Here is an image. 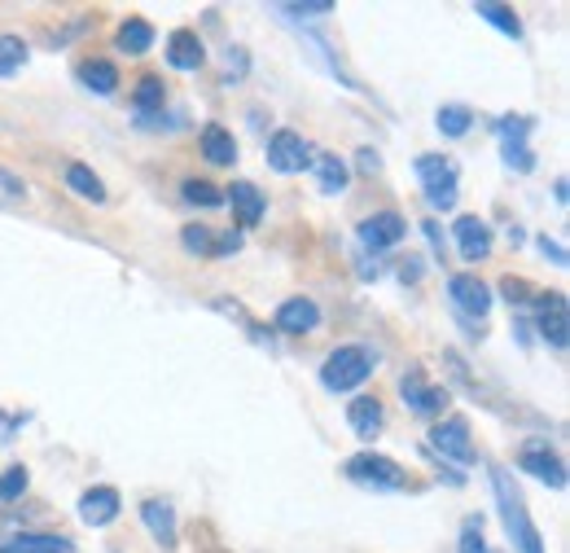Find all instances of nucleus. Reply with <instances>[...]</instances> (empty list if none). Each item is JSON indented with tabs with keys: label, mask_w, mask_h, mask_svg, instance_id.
<instances>
[{
	"label": "nucleus",
	"mask_w": 570,
	"mask_h": 553,
	"mask_svg": "<svg viewBox=\"0 0 570 553\" xmlns=\"http://www.w3.org/2000/svg\"><path fill=\"white\" fill-rule=\"evenodd\" d=\"M492 492H497L500 523H504V532H509V541H513V553H549L544 550L540 527H535V523H531V514H527L522 492H518L513 475H509L504 466H492Z\"/></svg>",
	"instance_id": "nucleus-1"
},
{
	"label": "nucleus",
	"mask_w": 570,
	"mask_h": 553,
	"mask_svg": "<svg viewBox=\"0 0 570 553\" xmlns=\"http://www.w3.org/2000/svg\"><path fill=\"white\" fill-rule=\"evenodd\" d=\"M373 365H377V356L368 347H338L321 365V387L334 391V396H347V391H356V387H364L373 378Z\"/></svg>",
	"instance_id": "nucleus-2"
},
{
	"label": "nucleus",
	"mask_w": 570,
	"mask_h": 553,
	"mask_svg": "<svg viewBox=\"0 0 570 553\" xmlns=\"http://www.w3.org/2000/svg\"><path fill=\"white\" fill-rule=\"evenodd\" d=\"M343 475L360 487H373V492H409V470L382 453H356L347 457Z\"/></svg>",
	"instance_id": "nucleus-3"
},
{
	"label": "nucleus",
	"mask_w": 570,
	"mask_h": 553,
	"mask_svg": "<svg viewBox=\"0 0 570 553\" xmlns=\"http://www.w3.org/2000/svg\"><path fill=\"white\" fill-rule=\"evenodd\" d=\"M531 128H535V119L531 115H500L497 119V140H500V154H504V163L513 167V172H535V149H531Z\"/></svg>",
	"instance_id": "nucleus-4"
},
{
	"label": "nucleus",
	"mask_w": 570,
	"mask_h": 553,
	"mask_svg": "<svg viewBox=\"0 0 570 553\" xmlns=\"http://www.w3.org/2000/svg\"><path fill=\"white\" fill-rule=\"evenodd\" d=\"M426 448L439 462H456V466H474V462H479V453H474V444H470V421H465V417H443V421H434Z\"/></svg>",
	"instance_id": "nucleus-5"
},
{
	"label": "nucleus",
	"mask_w": 570,
	"mask_h": 553,
	"mask_svg": "<svg viewBox=\"0 0 570 553\" xmlns=\"http://www.w3.org/2000/svg\"><path fill=\"white\" fill-rule=\"evenodd\" d=\"M448 299H452V308H456L461 321H479V326H483V317L492 312V285L479 273L448 276Z\"/></svg>",
	"instance_id": "nucleus-6"
},
{
	"label": "nucleus",
	"mask_w": 570,
	"mask_h": 553,
	"mask_svg": "<svg viewBox=\"0 0 570 553\" xmlns=\"http://www.w3.org/2000/svg\"><path fill=\"white\" fill-rule=\"evenodd\" d=\"M531 308H535V330H540V339L553 347V351H567V343H570L567 294H562V290H553V294H535Z\"/></svg>",
	"instance_id": "nucleus-7"
},
{
	"label": "nucleus",
	"mask_w": 570,
	"mask_h": 553,
	"mask_svg": "<svg viewBox=\"0 0 570 553\" xmlns=\"http://www.w3.org/2000/svg\"><path fill=\"white\" fill-rule=\"evenodd\" d=\"M518 470L535 475L540 484L553 487V492H562V487H567V462H562L544 439H531V444H522V448H518Z\"/></svg>",
	"instance_id": "nucleus-8"
},
{
	"label": "nucleus",
	"mask_w": 570,
	"mask_h": 553,
	"mask_svg": "<svg viewBox=\"0 0 570 553\" xmlns=\"http://www.w3.org/2000/svg\"><path fill=\"white\" fill-rule=\"evenodd\" d=\"M312 158H316V149L298 137V133H289V128H277L273 140H268V167L282 172V176L312 172Z\"/></svg>",
	"instance_id": "nucleus-9"
},
{
	"label": "nucleus",
	"mask_w": 570,
	"mask_h": 553,
	"mask_svg": "<svg viewBox=\"0 0 570 553\" xmlns=\"http://www.w3.org/2000/svg\"><path fill=\"white\" fill-rule=\"evenodd\" d=\"M400 396H404V405L413 409L417 417H443V409H448V387H430L426 373L413 365L404 378H400Z\"/></svg>",
	"instance_id": "nucleus-10"
},
{
	"label": "nucleus",
	"mask_w": 570,
	"mask_h": 553,
	"mask_svg": "<svg viewBox=\"0 0 570 553\" xmlns=\"http://www.w3.org/2000/svg\"><path fill=\"white\" fill-rule=\"evenodd\" d=\"M404 233H409V224H404V215H400V211H377V215H368V220L356 229L360 246H364V251H373V255H382V251L400 246V242H404Z\"/></svg>",
	"instance_id": "nucleus-11"
},
{
	"label": "nucleus",
	"mask_w": 570,
	"mask_h": 553,
	"mask_svg": "<svg viewBox=\"0 0 570 553\" xmlns=\"http://www.w3.org/2000/svg\"><path fill=\"white\" fill-rule=\"evenodd\" d=\"M452 237H456V251H461L465 264H479V260L492 255V224L483 215H456Z\"/></svg>",
	"instance_id": "nucleus-12"
},
{
	"label": "nucleus",
	"mask_w": 570,
	"mask_h": 553,
	"mask_svg": "<svg viewBox=\"0 0 570 553\" xmlns=\"http://www.w3.org/2000/svg\"><path fill=\"white\" fill-rule=\"evenodd\" d=\"M75 510H79V518H83L88 527H97V532H101V527H110V523L124 514V496H119L115 487L97 484L79 496V505H75Z\"/></svg>",
	"instance_id": "nucleus-13"
},
{
	"label": "nucleus",
	"mask_w": 570,
	"mask_h": 553,
	"mask_svg": "<svg viewBox=\"0 0 570 553\" xmlns=\"http://www.w3.org/2000/svg\"><path fill=\"white\" fill-rule=\"evenodd\" d=\"M207 62V45H203V36L198 31H189V27H180V31H171L167 36V67L171 70H198Z\"/></svg>",
	"instance_id": "nucleus-14"
},
{
	"label": "nucleus",
	"mask_w": 570,
	"mask_h": 553,
	"mask_svg": "<svg viewBox=\"0 0 570 553\" xmlns=\"http://www.w3.org/2000/svg\"><path fill=\"white\" fill-rule=\"evenodd\" d=\"M273 321H277V330H282V334H312V330L321 326V303H316V299H307V294L285 299Z\"/></svg>",
	"instance_id": "nucleus-15"
},
{
	"label": "nucleus",
	"mask_w": 570,
	"mask_h": 553,
	"mask_svg": "<svg viewBox=\"0 0 570 553\" xmlns=\"http://www.w3.org/2000/svg\"><path fill=\"white\" fill-rule=\"evenodd\" d=\"M224 203L233 207L242 229H255V224L264 220V211H268V198H264L250 181H233V190H224Z\"/></svg>",
	"instance_id": "nucleus-16"
},
{
	"label": "nucleus",
	"mask_w": 570,
	"mask_h": 553,
	"mask_svg": "<svg viewBox=\"0 0 570 553\" xmlns=\"http://www.w3.org/2000/svg\"><path fill=\"white\" fill-rule=\"evenodd\" d=\"M347 426L356 430V439H364V444H373V439L382 435V426H386V414H382V400H377V396H356V400L347 405Z\"/></svg>",
	"instance_id": "nucleus-17"
},
{
	"label": "nucleus",
	"mask_w": 570,
	"mask_h": 553,
	"mask_svg": "<svg viewBox=\"0 0 570 553\" xmlns=\"http://www.w3.org/2000/svg\"><path fill=\"white\" fill-rule=\"evenodd\" d=\"M71 536H53V532H13L0 536V553H71Z\"/></svg>",
	"instance_id": "nucleus-18"
},
{
	"label": "nucleus",
	"mask_w": 570,
	"mask_h": 553,
	"mask_svg": "<svg viewBox=\"0 0 570 553\" xmlns=\"http://www.w3.org/2000/svg\"><path fill=\"white\" fill-rule=\"evenodd\" d=\"M75 79H79L88 93H97V97H115V93H119V67L106 62V58L79 62V67H75Z\"/></svg>",
	"instance_id": "nucleus-19"
},
{
	"label": "nucleus",
	"mask_w": 570,
	"mask_h": 553,
	"mask_svg": "<svg viewBox=\"0 0 570 553\" xmlns=\"http://www.w3.org/2000/svg\"><path fill=\"white\" fill-rule=\"evenodd\" d=\"M141 523L149 527V536H154L163 550H176V510H171L167 501H145Z\"/></svg>",
	"instance_id": "nucleus-20"
},
{
	"label": "nucleus",
	"mask_w": 570,
	"mask_h": 553,
	"mask_svg": "<svg viewBox=\"0 0 570 553\" xmlns=\"http://www.w3.org/2000/svg\"><path fill=\"white\" fill-rule=\"evenodd\" d=\"M198 145H203V158H207L212 167H233V163H237V140H233L228 128H219V124H207Z\"/></svg>",
	"instance_id": "nucleus-21"
},
{
	"label": "nucleus",
	"mask_w": 570,
	"mask_h": 553,
	"mask_svg": "<svg viewBox=\"0 0 570 553\" xmlns=\"http://www.w3.org/2000/svg\"><path fill=\"white\" fill-rule=\"evenodd\" d=\"M312 172H316V185H321V194H343L347 185H352V167L343 163V158H334V154H321V158H312Z\"/></svg>",
	"instance_id": "nucleus-22"
},
{
	"label": "nucleus",
	"mask_w": 570,
	"mask_h": 553,
	"mask_svg": "<svg viewBox=\"0 0 570 553\" xmlns=\"http://www.w3.org/2000/svg\"><path fill=\"white\" fill-rule=\"evenodd\" d=\"M67 190H75L83 203H92V207H101L110 194H106V181L92 172V167H83V163H67Z\"/></svg>",
	"instance_id": "nucleus-23"
},
{
	"label": "nucleus",
	"mask_w": 570,
	"mask_h": 553,
	"mask_svg": "<svg viewBox=\"0 0 570 553\" xmlns=\"http://www.w3.org/2000/svg\"><path fill=\"white\" fill-rule=\"evenodd\" d=\"M413 172H417L422 190H439V185H461V181H456V167H452V158H448V154H422V158L413 163Z\"/></svg>",
	"instance_id": "nucleus-24"
},
{
	"label": "nucleus",
	"mask_w": 570,
	"mask_h": 553,
	"mask_svg": "<svg viewBox=\"0 0 570 553\" xmlns=\"http://www.w3.org/2000/svg\"><path fill=\"white\" fill-rule=\"evenodd\" d=\"M115 45H119V54H128V58H141L154 49V27L145 22V18H128L119 31H115Z\"/></svg>",
	"instance_id": "nucleus-25"
},
{
	"label": "nucleus",
	"mask_w": 570,
	"mask_h": 553,
	"mask_svg": "<svg viewBox=\"0 0 570 553\" xmlns=\"http://www.w3.org/2000/svg\"><path fill=\"white\" fill-rule=\"evenodd\" d=\"M132 106H137V115H158V110L167 106V84H163V75H141V79H137Z\"/></svg>",
	"instance_id": "nucleus-26"
},
{
	"label": "nucleus",
	"mask_w": 570,
	"mask_h": 553,
	"mask_svg": "<svg viewBox=\"0 0 570 553\" xmlns=\"http://www.w3.org/2000/svg\"><path fill=\"white\" fill-rule=\"evenodd\" d=\"M474 13L483 18V22H492L500 36H509V40H522V18L509 9V4H497V0H483V4H474Z\"/></svg>",
	"instance_id": "nucleus-27"
},
{
	"label": "nucleus",
	"mask_w": 570,
	"mask_h": 553,
	"mask_svg": "<svg viewBox=\"0 0 570 553\" xmlns=\"http://www.w3.org/2000/svg\"><path fill=\"white\" fill-rule=\"evenodd\" d=\"M27 58H31V45L22 40V36H0V79H9V75H18V70L27 67Z\"/></svg>",
	"instance_id": "nucleus-28"
},
{
	"label": "nucleus",
	"mask_w": 570,
	"mask_h": 553,
	"mask_svg": "<svg viewBox=\"0 0 570 553\" xmlns=\"http://www.w3.org/2000/svg\"><path fill=\"white\" fill-rule=\"evenodd\" d=\"M434 124H439V133H443V137L461 140L470 128H474V110H470V106H439Z\"/></svg>",
	"instance_id": "nucleus-29"
},
{
	"label": "nucleus",
	"mask_w": 570,
	"mask_h": 553,
	"mask_svg": "<svg viewBox=\"0 0 570 553\" xmlns=\"http://www.w3.org/2000/svg\"><path fill=\"white\" fill-rule=\"evenodd\" d=\"M180 198H185L189 207H203V211L224 207V190H215L212 181H198V176H189V181L180 185Z\"/></svg>",
	"instance_id": "nucleus-30"
},
{
	"label": "nucleus",
	"mask_w": 570,
	"mask_h": 553,
	"mask_svg": "<svg viewBox=\"0 0 570 553\" xmlns=\"http://www.w3.org/2000/svg\"><path fill=\"white\" fill-rule=\"evenodd\" d=\"M180 246H185L189 255H203V260H212L215 229H207V224H185V229H180Z\"/></svg>",
	"instance_id": "nucleus-31"
},
{
	"label": "nucleus",
	"mask_w": 570,
	"mask_h": 553,
	"mask_svg": "<svg viewBox=\"0 0 570 553\" xmlns=\"http://www.w3.org/2000/svg\"><path fill=\"white\" fill-rule=\"evenodd\" d=\"M273 13H277V18H294V27H298V22H312V18H330V13H334V4H330V0H307V4H273Z\"/></svg>",
	"instance_id": "nucleus-32"
},
{
	"label": "nucleus",
	"mask_w": 570,
	"mask_h": 553,
	"mask_svg": "<svg viewBox=\"0 0 570 553\" xmlns=\"http://www.w3.org/2000/svg\"><path fill=\"white\" fill-rule=\"evenodd\" d=\"M456 553H500L488 545V536H483V518H465V527H461V536H456Z\"/></svg>",
	"instance_id": "nucleus-33"
},
{
	"label": "nucleus",
	"mask_w": 570,
	"mask_h": 553,
	"mask_svg": "<svg viewBox=\"0 0 570 553\" xmlns=\"http://www.w3.org/2000/svg\"><path fill=\"white\" fill-rule=\"evenodd\" d=\"M31 484V475H27V466H9L4 475H0V501H18L22 492Z\"/></svg>",
	"instance_id": "nucleus-34"
},
{
	"label": "nucleus",
	"mask_w": 570,
	"mask_h": 553,
	"mask_svg": "<svg viewBox=\"0 0 570 553\" xmlns=\"http://www.w3.org/2000/svg\"><path fill=\"white\" fill-rule=\"evenodd\" d=\"M176 124H185V115H167V110L137 115V128H145V133H176Z\"/></svg>",
	"instance_id": "nucleus-35"
},
{
	"label": "nucleus",
	"mask_w": 570,
	"mask_h": 553,
	"mask_svg": "<svg viewBox=\"0 0 570 553\" xmlns=\"http://www.w3.org/2000/svg\"><path fill=\"white\" fill-rule=\"evenodd\" d=\"M461 198V185H439V190H426V203L430 211H452Z\"/></svg>",
	"instance_id": "nucleus-36"
},
{
	"label": "nucleus",
	"mask_w": 570,
	"mask_h": 553,
	"mask_svg": "<svg viewBox=\"0 0 570 553\" xmlns=\"http://www.w3.org/2000/svg\"><path fill=\"white\" fill-rule=\"evenodd\" d=\"M500 294H504L509 303H518V308H527V299H535V294H531V285H527V281H518V276H504V281H500Z\"/></svg>",
	"instance_id": "nucleus-37"
},
{
	"label": "nucleus",
	"mask_w": 570,
	"mask_h": 553,
	"mask_svg": "<svg viewBox=\"0 0 570 553\" xmlns=\"http://www.w3.org/2000/svg\"><path fill=\"white\" fill-rule=\"evenodd\" d=\"M242 251V233H215V251H212V260H224V255H237Z\"/></svg>",
	"instance_id": "nucleus-38"
},
{
	"label": "nucleus",
	"mask_w": 570,
	"mask_h": 553,
	"mask_svg": "<svg viewBox=\"0 0 570 553\" xmlns=\"http://www.w3.org/2000/svg\"><path fill=\"white\" fill-rule=\"evenodd\" d=\"M535 246H540V255H549L553 264H562V269L570 264V255H567V246H562V242H549V237H540Z\"/></svg>",
	"instance_id": "nucleus-39"
},
{
	"label": "nucleus",
	"mask_w": 570,
	"mask_h": 553,
	"mask_svg": "<svg viewBox=\"0 0 570 553\" xmlns=\"http://www.w3.org/2000/svg\"><path fill=\"white\" fill-rule=\"evenodd\" d=\"M356 167L364 172V176H373L377 167H382V158H377V149H360L356 154Z\"/></svg>",
	"instance_id": "nucleus-40"
},
{
	"label": "nucleus",
	"mask_w": 570,
	"mask_h": 553,
	"mask_svg": "<svg viewBox=\"0 0 570 553\" xmlns=\"http://www.w3.org/2000/svg\"><path fill=\"white\" fill-rule=\"evenodd\" d=\"M246 75V49H228V79Z\"/></svg>",
	"instance_id": "nucleus-41"
},
{
	"label": "nucleus",
	"mask_w": 570,
	"mask_h": 553,
	"mask_svg": "<svg viewBox=\"0 0 570 553\" xmlns=\"http://www.w3.org/2000/svg\"><path fill=\"white\" fill-rule=\"evenodd\" d=\"M422 233H426V242H430V251H434V255H439V260H443V233H439V224H422Z\"/></svg>",
	"instance_id": "nucleus-42"
},
{
	"label": "nucleus",
	"mask_w": 570,
	"mask_h": 553,
	"mask_svg": "<svg viewBox=\"0 0 570 553\" xmlns=\"http://www.w3.org/2000/svg\"><path fill=\"white\" fill-rule=\"evenodd\" d=\"M395 269H400V281H417V276H422V260H417V255H409V260H404V264H395Z\"/></svg>",
	"instance_id": "nucleus-43"
},
{
	"label": "nucleus",
	"mask_w": 570,
	"mask_h": 553,
	"mask_svg": "<svg viewBox=\"0 0 570 553\" xmlns=\"http://www.w3.org/2000/svg\"><path fill=\"white\" fill-rule=\"evenodd\" d=\"M567 194H570V185H567V176H562V181L553 185V198H558V207H567V203H570Z\"/></svg>",
	"instance_id": "nucleus-44"
}]
</instances>
